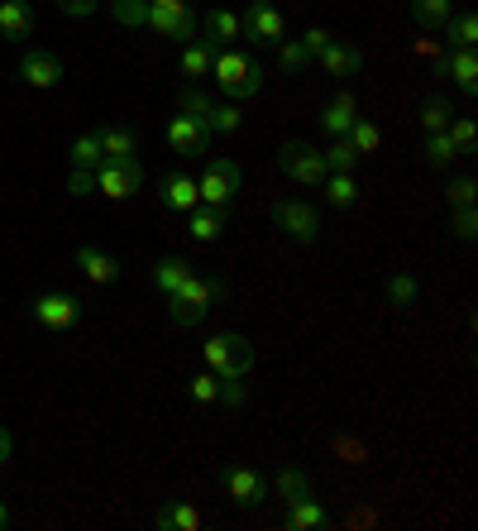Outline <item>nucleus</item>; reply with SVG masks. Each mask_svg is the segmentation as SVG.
Here are the masks:
<instances>
[{
  "label": "nucleus",
  "instance_id": "obj_1",
  "mask_svg": "<svg viewBox=\"0 0 478 531\" xmlns=\"http://www.w3.org/2000/svg\"><path fill=\"white\" fill-rule=\"evenodd\" d=\"M110 15L120 24H144L163 39H196V15L182 5V10H163V5H149V0H110Z\"/></svg>",
  "mask_w": 478,
  "mask_h": 531
},
{
  "label": "nucleus",
  "instance_id": "obj_2",
  "mask_svg": "<svg viewBox=\"0 0 478 531\" xmlns=\"http://www.w3.org/2000/svg\"><path fill=\"white\" fill-rule=\"evenodd\" d=\"M211 77L220 82V91H225L230 101H249V96L263 91V67L254 63L249 53H239V48H216Z\"/></svg>",
  "mask_w": 478,
  "mask_h": 531
},
{
  "label": "nucleus",
  "instance_id": "obj_3",
  "mask_svg": "<svg viewBox=\"0 0 478 531\" xmlns=\"http://www.w3.org/2000/svg\"><path fill=\"white\" fill-rule=\"evenodd\" d=\"M220 297H225V283H220V278L192 273L177 292H168V316H173L177 326H196V321H206V311L216 307Z\"/></svg>",
  "mask_w": 478,
  "mask_h": 531
},
{
  "label": "nucleus",
  "instance_id": "obj_4",
  "mask_svg": "<svg viewBox=\"0 0 478 531\" xmlns=\"http://www.w3.org/2000/svg\"><path fill=\"white\" fill-rule=\"evenodd\" d=\"M206 369L216 378H225V383H239V378L254 369V345L235 331L211 335V340H206Z\"/></svg>",
  "mask_w": 478,
  "mask_h": 531
},
{
  "label": "nucleus",
  "instance_id": "obj_5",
  "mask_svg": "<svg viewBox=\"0 0 478 531\" xmlns=\"http://www.w3.org/2000/svg\"><path fill=\"white\" fill-rule=\"evenodd\" d=\"M278 168H283L297 187H321L326 182V158L316 144H306V139H287L283 149H278Z\"/></svg>",
  "mask_w": 478,
  "mask_h": 531
},
{
  "label": "nucleus",
  "instance_id": "obj_6",
  "mask_svg": "<svg viewBox=\"0 0 478 531\" xmlns=\"http://www.w3.org/2000/svg\"><path fill=\"white\" fill-rule=\"evenodd\" d=\"M239 39H249V44H259V48H278L287 39L283 10L278 5H249L239 15Z\"/></svg>",
  "mask_w": 478,
  "mask_h": 531
},
{
  "label": "nucleus",
  "instance_id": "obj_7",
  "mask_svg": "<svg viewBox=\"0 0 478 531\" xmlns=\"http://www.w3.org/2000/svg\"><path fill=\"white\" fill-rule=\"evenodd\" d=\"M139 187H144V168H139V158H125V163L101 158V163H96V192H106L110 201H130Z\"/></svg>",
  "mask_w": 478,
  "mask_h": 531
},
{
  "label": "nucleus",
  "instance_id": "obj_8",
  "mask_svg": "<svg viewBox=\"0 0 478 531\" xmlns=\"http://www.w3.org/2000/svg\"><path fill=\"white\" fill-rule=\"evenodd\" d=\"M196 192H201V206H230L239 192V163L230 158H211L206 173L196 177Z\"/></svg>",
  "mask_w": 478,
  "mask_h": 531
},
{
  "label": "nucleus",
  "instance_id": "obj_9",
  "mask_svg": "<svg viewBox=\"0 0 478 531\" xmlns=\"http://www.w3.org/2000/svg\"><path fill=\"white\" fill-rule=\"evenodd\" d=\"M220 484H225L235 508H259L263 498H268V479L249 465H220Z\"/></svg>",
  "mask_w": 478,
  "mask_h": 531
},
{
  "label": "nucleus",
  "instance_id": "obj_10",
  "mask_svg": "<svg viewBox=\"0 0 478 531\" xmlns=\"http://www.w3.org/2000/svg\"><path fill=\"white\" fill-rule=\"evenodd\" d=\"M29 311H34V321H39L44 331H72V326L82 321V302H77L72 292H44Z\"/></svg>",
  "mask_w": 478,
  "mask_h": 531
},
{
  "label": "nucleus",
  "instance_id": "obj_11",
  "mask_svg": "<svg viewBox=\"0 0 478 531\" xmlns=\"http://www.w3.org/2000/svg\"><path fill=\"white\" fill-rule=\"evenodd\" d=\"M168 149L182 154V158H201L206 149H211V130H206V120L177 111L173 120H168Z\"/></svg>",
  "mask_w": 478,
  "mask_h": 531
},
{
  "label": "nucleus",
  "instance_id": "obj_12",
  "mask_svg": "<svg viewBox=\"0 0 478 531\" xmlns=\"http://www.w3.org/2000/svg\"><path fill=\"white\" fill-rule=\"evenodd\" d=\"M273 221H278V230H287L297 244H316V235H321V221H316V211L306 206V201L287 197L273 206Z\"/></svg>",
  "mask_w": 478,
  "mask_h": 531
},
{
  "label": "nucleus",
  "instance_id": "obj_13",
  "mask_svg": "<svg viewBox=\"0 0 478 531\" xmlns=\"http://www.w3.org/2000/svg\"><path fill=\"white\" fill-rule=\"evenodd\" d=\"M20 77L34 91H48V87H58L67 72H63V58H58V53H48V48H29V53L20 58Z\"/></svg>",
  "mask_w": 478,
  "mask_h": 531
},
{
  "label": "nucleus",
  "instance_id": "obj_14",
  "mask_svg": "<svg viewBox=\"0 0 478 531\" xmlns=\"http://www.w3.org/2000/svg\"><path fill=\"white\" fill-rule=\"evenodd\" d=\"M158 206H163V211H177V216H187L192 206H201L196 177L192 173H168L158 182Z\"/></svg>",
  "mask_w": 478,
  "mask_h": 531
},
{
  "label": "nucleus",
  "instance_id": "obj_15",
  "mask_svg": "<svg viewBox=\"0 0 478 531\" xmlns=\"http://www.w3.org/2000/svg\"><path fill=\"white\" fill-rule=\"evenodd\" d=\"M72 264L87 273V283H96V288H110V283H120V264L110 259L106 249H96V244H82L77 254H72Z\"/></svg>",
  "mask_w": 478,
  "mask_h": 531
},
{
  "label": "nucleus",
  "instance_id": "obj_16",
  "mask_svg": "<svg viewBox=\"0 0 478 531\" xmlns=\"http://www.w3.org/2000/svg\"><path fill=\"white\" fill-rule=\"evenodd\" d=\"M335 517H330L326 503H316L311 493L306 498H297V503H287V517H283V527L287 531H326Z\"/></svg>",
  "mask_w": 478,
  "mask_h": 531
},
{
  "label": "nucleus",
  "instance_id": "obj_17",
  "mask_svg": "<svg viewBox=\"0 0 478 531\" xmlns=\"http://www.w3.org/2000/svg\"><path fill=\"white\" fill-rule=\"evenodd\" d=\"M153 527L158 531H201L206 517H201V508H192L187 498H173V503H163V508L153 512Z\"/></svg>",
  "mask_w": 478,
  "mask_h": 531
},
{
  "label": "nucleus",
  "instance_id": "obj_18",
  "mask_svg": "<svg viewBox=\"0 0 478 531\" xmlns=\"http://www.w3.org/2000/svg\"><path fill=\"white\" fill-rule=\"evenodd\" d=\"M29 29H34L29 0H0V39L5 44H20V39H29Z\"/></svg>",
  "mask_w": 478,
  "mask_h": 531
},
{
  "label": "nucleus",
  "instance_id": "obj_19",
  "mask_svg": "<svg viewBox=\"0 0 478 531\" xmlns=\"http://www.w3.org/2000/svg\"><path fill=\"white\" fill-rule=\"evenodd\" d=\"M316 63L326 67L330 77H354V72L364 67V53H359L354 44H335V39H330V44L316 53Z\"/></svg>",
  "mask_w": 478,
  "mask_h": 531
},
{
  "label": "nucleus",
  "instance_id": "obj_20",
  "mask_svg": "<svg viewBox=\"0 0 478 531\" xmlns=\"http://www.w3.org/2000/svg\"><path fill=\"white\" fill-rule=\"evenodd\" d=\"M354 120H359V106H354L349 91H340L335 101H326V111H321V130H326L330 139H345Z\"/></svg>",
  "mask_w": 478,
  "mask_h": 531
},
{
  "label": "nucleus",
  "instance_id": "obj_21",
  "mask_svg": "<svg viewBox=\"0 0 478 531\" xmlns=\"http://www.w3.org/2000/svg\"><path fill=\"white\" fill-rule=\"evenodd\" d=\"M220 230H225V206H192L187 211V235L201 244L220 240Z\"/></svg>",
  "mask_w": 478,
  "mask_h": 531
},
{
  "label": "nucleus",
  "instance_id": "obj_22",
  "mask_svg": "<svg viewBox=\"0 0 478 531\" xmlns=\"http://www.w3.org/2000/svg\"><path fill=\"white\" fill-rule=\"evenodd\" d=\"M211 58H216V44H211V39H187V44H182V77H192V82L211 77Z\"/></svg>",
  "mask_w": 478,
  "mask_h": 531
},
{
  "label": "nucleus",
  "instance_id": "obj_23",
  "mask_svg": "<svg viewBox=\"0 0 478 531\" xmlns=\"http://www.w3.org/2000/svg\"><path fill=\"white\" fill-rule=\"evenodd\" d=\"M96 139H101V158H110V163L139 158V139H134L130 130H120V125H110V130H96Z\"/></svg>",
  "mask_w": 478,
  "mask_h": 531
},
{
  "label": "nucleus",
  "instance_id": "obj_24",
  "mask_svg": "<svg viewBox=\"0 0 478 531\" xmlns=\"http://www.w3.org/2000/svg\"><path fill=\"white\" fill-rule=\"evenodd\" d=\"M440 67L455 77L459 91H469V96L478 91V58H474V48H455V53H450V58H445Z\"/></svg>",
  "mask_w": 478,
  "mask_h": 531
},
{
  "label": "nucleus",
  "instance_id": "obj_25",
  "mask_svg": "<svg viewBox=\"0 0 478 531\" xmlns=\"http://www.w3.org/2000/svg\"><path fill=\"white\" fill-rule=\"evenodd\" d=\"M206 39L216 48H235L239 44V15L235 10H211V15H206Z\"/></svg>",
  "mask_w": 478,
  "mask_h": 531
},
{
  "label": "nucleus",
  "instance_id": "obj_26",
  "mask_svg": "<svg viewBox=\"0 0 478 531\" xmlns=\"http://www.w3.org/2000/svg\"><path fill=\"white\" fill-rule=\"evenodd\" d=\"M192 273H196V268L187 264V259H158V264H153V288L168 297V292H177L187 278H192Z\"/></svg>",
  "mask_w": 478,
  "mask_h": 531
},
{
  "label": "nucleus",
  "instance_id": "obj_27",
  "mask_svg": "<svg viewBox=\"0 0 478 531\" xmlns=\"http://www.w3.org/2000/svg\"><path fill=\"white\" fill-rule=\"evenodd\" d=\"M321 187H326V201L335 206V211H349V206L359 201V182H354L349 173H326Z\"/></svg>",
  "mask_w": 478,
  "mask_h": 531
},
{
  "label": "nucleus",
  "instance_id": "obj_28",
  "mask_svg": "<svg viewBox=\"0 0 478 531\" xmlns=\"http://www.w3.org/2000/svg\"><path fill=\"white\" fill-rule=\"evenodd\" d=\"M345 139H349V149H354L359 158H369V154H378V144H383V130H378L373 120H364V115H359V120L349 125Z\"/></svg>",
  "mask_w": 478,
  "mask_h": 531
},
{
  "label": "nucleus",
  "instance_id": "obj_29",
  "mask_svg": "<svg viewBox=\"0 0 478 531\" xmlns=\"http://www.w3.org/2000/svg\"><path fill=\"white\" fill-rule=\"evenodd\" d=\"M445 34H450V48H474L478 44V15L474 10H459L445 20Z\"/></svg>",
  "mask_w": 478,
  "mask_h": 531
},
{
  "label": "nucleus",
  "instance_id": "obj_30",
  "mask_svg": "<svg viewBox=\"0 0 478 531\" xmlns=\"http://www.w3.org/2000/svg\"><path fill=\"white\" fill-rule=\"evenodd\" d=\"M450 15H455L450 0H412V20L421 24V29H445Z\"/></svg>",
  "mask_w": 478,
  "mask_h": 531
},
{
  "label": "nucleus",
  "instance_id": "obj_31",
  "mask_svg": "<svg viewBox=\"0 0 478 531\" xmlns=\"http://www.w3.org/2000/svg\"><path fill=\"white\" fill-rule=\"evenodd\" d=\"M416 297H421V283H416L412 273H392L388 278V302L397 311H407V307H416Z\"/></svg>",
  "mask_w": 478,
  "mask_h": 531
},
{
  "label": "nucleus",
  "instance_id": "obj_32",
  "mask_svg": "<svg viewBox=\"0 0 478 531\" xmlns=\"http://www.w3.org/2000/svg\"><path fill=\"white\" fill-rule=\"evenodd\" d=\"M273 488H278V498H283V503H297V498H306V493H311V479H306L302 469H278Z\"/></svg>",
  "mask_w": 478,
  "mask_h": 531
},
{
  "label": "nucleus",
  "instance_id": "obj_33",
  "mask_svg": "<svg viewBox=\"0 0 478 531\" xmlns=\"http://www.w3.org/2000/svg\"><path fill=\"white\" fill-rule=\"evenodd\" d=\"M450 144H455V154L459 158H474V149H478V130H474V120L469 115H459V120H450Z\"/></svg>",
  "mask_w": 478,
  "mask_h": 531
},
{
  "label": "nucleus",
  "instance_id": "obj_34",
  "mask_svg": "<svg viewBox=\"0 0 478 531\" xmlns=\"http://www.w3.org/2000/svg\"><path fill=\"white\" fill-rule=\"evenodd\" d=\"M416 120H421V130H426V134L450 130V101H445V96H431V101L421 106V115H416Z\"/></svg>",
  "mask_w": 478,
  "mask_h": 531
},
{
  "label": "nucleus",
  "instance_id": "obj_35",
  "mask_svg": "<svg viewBox=\"0 0 478 531\" xmlns=\"http://www.w3.org/2000/svg\"><path fill=\"white\" fill-rule=\"evenodd\" d=\"M206 130H211V134H239V130H244V111H239V106H211Z\"/></svg>",
  "mask_w": 478,
  "mask_h": 531
},
{
  "label": "nucleus",
  "instance_id": "obj_36",
  "mask_svg": "<svg viewBox=\"0 0 478 531\" xmlns=\"http://www.w3.org/2000/svg\"><path fill=\"white\" fill-rule=\"evenodd\" d=\"M321 158H326V173H354L359 168V154L349 149V139H335Z\"/></svg>",
  "mask_w": 478,
  "mask_h": 531
},
{
  "label": "nucleus",
  "instance_id": "obj_37",
  "mask_svg": "<svg viewBox=\"0 0 478 531\" xmlns=\"http://www.w3.org/2000/svg\"><path fill=\"white\" fill-rule=\"evenodd\" d=\"M455 144H450V134L440 130V134H426V163H431V168H450V163H455Z\"/></svg>",
  "mask_w": 478,
  "mask_h": 531
},
{
  "label": "nucleus",
  "instance_id": "obj_38",
  "mask_svg": "<svg viewBox=\"0 0 478 531\" xmlns=\"http://www.w3.org/2000/svg\"><path fill=\"white\" fill-rule=\"evenodd\" d=\"M96 163H101V139H96V130H91L72 144V168H96Z\"/></svg>",
  "mask_w": 478,
  "mask_h": 531
},
{
  "label": "nucleus",
  "instance_id": "obj_39",
  "mask_svg": "<svg viewBox=\"0 0 478 531\" xmlns=\"http://www.w3.org/2000/svg\"><path fill=\"white\" fill-rule=\"evenodd\" d=\"M278 63H283L287 72H302V67H311L316 58L302 48V39H283V44H278Z\"/></svg>",
  "mask_w": 478,
  "mask_h": 531
},
{
  "label": "nucleus",
  "instance_id": "obj_40",
  "mask_svg": "<svg viewBox=\"0 0 478 531\" xmlns=\"http://www.w3.org/2000/svg\"><path fill=\"white\" fill-rule=\"evenodd\" d=\"M220 388H225V383H220L216 374H196L192 383H187V393H192V398L201 402V407H211V402H220Z\"/></svg>",
  "mask_w": 478,
  "mask_h": 531
},
{
  "label": "nucleus",
  "instance_id": "obj_41",
  "mask_svg": "<svg viewBox=\"0 0 478 531\" xmlns=\"http://www.w3.org/2000/svg\"><path fill=\"white\" fill-rule=\"evenodd\" d=\"M211 106H216V101H211V96H206L201 87H187V91H182V106H177V111H182V115H196V120H206V115H211Z\"/></svg>",
  "mask_w": 478,
  "mask_h": 531
},
{
  "label": "nucleus",
  "instance_id": "obj_42",
  "mask_svg": "<svg viewBox=\"0 0 478 531\" xmlns=\"http://www.w3.org/2000/svg\"><path fill=\"white\" fill-rule=\"evenodd\" d=\"M474 192H478L474 177H455V182L445 187V201H450V206L459 211V206H474Z\"/></svg>",
  "mask_w": 478,
  "mask_h": 531
},
{
  "label": "nucleus",
  "instance_id": "obj_43",
  "mask_svg": "<svg viewBox=\"0 0 478 531\" xmlns=\"http://www.w3.org/2000/svg\"><path fill=\"white\" fill-rule=\"evenodd\" d=\"M67 192H72V197H91V192H96V168H72Z\"/></svg>",
  "mask_w": 478,
  "mask_h": 531
},
{
  "label": "nucleus",
  "instance_id": "obj_44",
  "mask_svg": "<svg viewBox=\"0 0 478 531\" xmlns=\"http://www.w3.org/2000/svg\"><path fill=\"white\" fill-rule=\"evenodd\" d=\"M455 235H459V240H474V235H478L474 206H459V211H455Z\"/></svg>",
  "mask_w": 478,
  "mask_h": 531
},
{
  "label": "nucleus",
  "instance_id": "obj_45",
  "mask_svg": "<svg viewBox=\"0 0 478 531\" xmlns=\"http://www.w3.org/2000/svg\"><path fill=\"white\" fill-rule=\"evenodd\" d=\"M326 44H330V34H326V29H306V34H302V48L311 53V58H316V53H321Z\"/></svg>",
  "mask_w": 478,
  "mask_h": 531
},
{
  "label": "nucleus",
  "instance_id": "obj_46",
  "mask_svg": "<svg viewBox=\"0 0 478 531\" xmlns=\"http://www.w3.org/2000/svg\"><path fill=\"white\" fill-rule=\"evenodd\" d=\"M58 5H63V15H77V20H82V15H91L101 0H58Z\"/></svg>",
  "mask_w": 478,
  "mask_h": 531
},
{
  "label": "nucleus",
  "instance_id": "obj_47",
  "mask_svg": "<svg viewBox=\"0 0 478 531\" xmlns=\"http://www.w3.org/2000/svg\"><path fill=\"white\" fill-rule=\"evenodd\" d=\"M15 455V436H10V426H0V465Z\"/></svg>",
  "mask_w": 478,
  "mask_h": 531
},
{
  "label": "nucleus",
  "instance_id": "obj_48",
  "mask_svg": "<svg viewBox=\"0 0 478 531\" xmlns=\"http://www.w3.org/2000/svg\"><path fill=\"white\" fill-rule=\"evenodd\" d=\"M149 5H163V10H182L187 0H149Z\"/></svg>",
  "mask_w": 478,
  "mask_h": 531
},
{
  "label": "nucleus",
  "instance_id": "obj_49",
  "mask_svg": "<svg viewBox=\"0 0 478 531\" xmlns=\"http://www.w3.org/2000/svg\"><path fill=\"white\" fill-rule=\"evenodd\" d=\"M0 527H10V512H5V503H0Z\"/></svg>",
  "mask_w": 478,
  "mask_h": 531
},
{
  "label": "nucleus",
  "instance_id": "obj_50",
  "mask_svg": "<svg viewBox=\"0 0 478 531\" xmlns=\"http://www.w3.org/2000/svg\"><path fill=\"white\" fill-rule=\"evenodd\" d=\"M249 5H273V0H249Z\"/></svg>",
  "mask_w": 478,
  "mask_h": 531
}]
</instances>
